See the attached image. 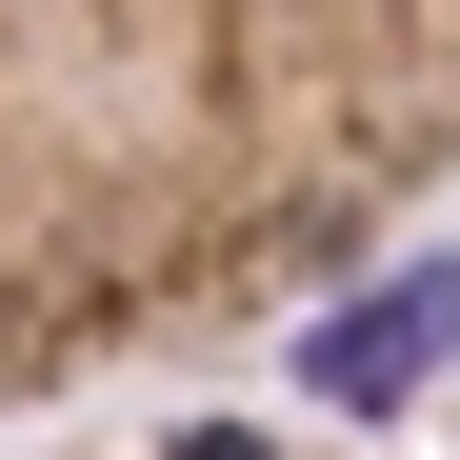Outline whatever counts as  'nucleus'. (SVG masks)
Returning <instances> with one entry per match:
<instances>
[{"mask_svg":"<svg viewBox=\"0 0 460 460\" xmlns=\"http://www.w3.org/2000/svg\"><path fill=\"white\" fill-rule=\"evenodd\" d=\"M460 181V0H0V401L220 360Z\"/></svg>","mask_w":460,"mask_h":460,"instance_id":"1","label":"nucleus"},{"mask_svg":"<svg viewBox=\"0 0 460 460\" xmlns=\"http://www.w3.org/2000/svg\"><path fill=\"white\" fill-rule=\"evenodd\" d=\"M81 460H321V440H280V420H140V440H81Z\"/></svg>","mask_w":460,"mask_h":460,"instance_id":"2","label":"nucleus"}]
</instances>
